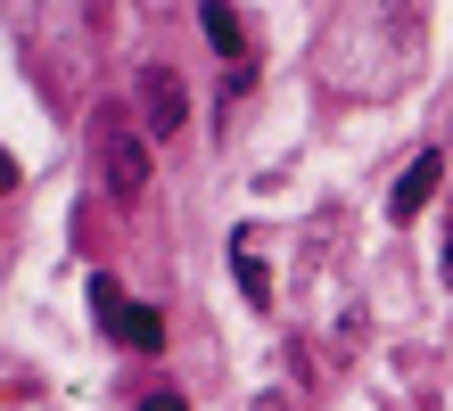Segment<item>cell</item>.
I'll return each mask as SVG.
<instances>
[{"mask_svg": "<svg viewBox=\"0 0 453 411\" xmlns=\"http://www.w3.org/2000/svg\"><path fill=\"white\" fill-rule=\"evenodd\" d=\"M91 164H99V189H108L116 206H141V189L157 173V156H149V124L132 116V107H91Z\"/></svg>", "mask_w": 453, "mask_h": 411, "instance_id": "obj_1", "label": "cell"}, {"mask_svg": "<svg viewBox=\"0 0 453 411\" xmlns=\"http://www.w3.org/2000/svg\"><path fill=\"white\" fill-rule=\"evenodd\" d=\"M141 124H149V141H181V124H190V91H181L173 66H141Z\"/></svg>", "mask_w": 453, "mask_h": 411, "instance_id": "obj_2", "label": "cell"}, {"mask_svg": "<svg viewBox=\"0 0 453 411\" xmlns=\"http://www.w3.org/2000/svg\"><path fill=\"white\" fill-rule=\"evenodd\" d=\"M437 181H445V156H437V148H420V156L404 164V181L388 189V214H395V223H412V214L437 198Z\"/></svg>", "mask_w": 453, "mask_h": 411, "instance_id": "obj_3", "label": "cell"}, {"mask_svg": "<svg viewBox=\"0 0 453 411\" xmlns=\"http://www.w3.org/2000/svg\"><path fill=\"white\" fill-rule=\"evenodd\" d=\"M198 25H206V42L231 58V74H248V34H239V17H231V0H198Z\"/></svg>", "mask_w": 453, "mask_h": 411, "instance_id": "obj_4", "label": "cell"}, {"mask_svg": "<svg viewBox=\"0 0 453 411\" xmlns=\"http://www.w3.org/2000/svg\"><path fill=\"white\" fill-rule=\"evenodd\" d=\"M231 271H239V296H248L256 313H273V271H264L256 239H239V247H231Z\"/></svg>", "mask_w": 453, "mask_h": 411, "instance_id": "obj_5", "label": "cell"}, {"mask_svg": "<svg viewBox=\"0 0 453 411\" xmlns=\"http://www.w3.org/2000/svg\"><path fill=\"white\" fill-rule=\"evenodd\" d=\"M108 329H116L124 346H141V354H157V346H165V321H157L149 305H116V313H108Z\"/></svg>", "mask_w": 453, "mask_h": 411, "instance_id": "obj_6", "label": "cell"}, {"mask_svg": "<svg viewBox=\"0 0 453 411\" xmlns=\"http://www.w3.org/2000/svg\"><path fill=\"white\" fill-rule=\"evenodd\" d=\"M141 411H190V403H181L173 387H157V395H141Z\"/></svg>", "mask_w": 453, "mask_h": 411, "instance_id": "obj_7", "label": "cell"}, {"mask_svg": "<svg viewBox=\"0 0 453 411\" xmlns=\"http://www.w3.org/2000/svg\"><path fill=\"white\" fill-rule=\"evenodd\" d=\"M256 411H288V395H256Z\"/></svg>", "mask_w": 453, "mask_h": 411, "instance_id": "obj_8", "label": "cell"}, {"mask_svg": "<svg viewBox=\"0 0 453 411\" xmlns=\"http://www.w3.org/2000/svg\"><path fill=\"white\" fill-rule=\"evenodd\" d=\"M445 280H453V247H445Z\"/></svg>", "mask_w": 453, "mask_h": 411, "instance_id": "obj_9", "label": "cell"}]
</instances>
